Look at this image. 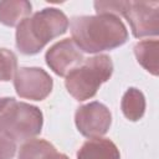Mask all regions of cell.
Here are the masks:
<instances>
[{
    "instance_id": "1",
    "label": "cell",
    "mask_w": 159,
    "mask_h": 159,
    "mask_svg": "<svg viewBox=\"0 0 159 159\" xmlns=\"http://www.w3.org/2000/svg\"><path fill=\"white\" fill-rule=\"evenodd\" d=\"M71 35L76 46L87 53L113 50L128 40V31L122 20L109 14L72 17Z\"/></svg>"
},
{
    "instance_id": "2",
    "label": "cell",
    "mask_w": 159,
    "mask_h": 159,
    "mask_svg": "<svg viewBox=\"0 0 159 159\" xmlns=\"http://www.w3.org/2000/svg\"><path fill=\"white\" fill-rule=\"evenodd\" d=\"M68 19L56 7H45L16 26V47L24 55L39 53L51 40L63 35Z\"/></svg>"
},
{
    "instance_id": "3",
    "label": "cell",
    "mask_w": 159,
    "mask_h": 159,
    "mask_svg": "<svg viewBox=\"0 0 159 159\" xmlns=\"http://www.w3.org/2000/svg\"><path fill=\"white\" fill-rule=\"evenodd\" d=\"M43 116L39 107L17 102L12 97L0 98V133L17 140H29L41 133Z\"/></svg>"
},
{
    "instance_id": "4",
    "label": "cell",
    "mask_w": 159,
    "mask_h": 159,
    "mask_svg": "<svg viewBox=\"0 0 159 159\" xmlns=\"http://www.w3.org/2000/svg\"><path fill=\"white\" fill-rule=\"evenodd\" d=\"M113 73V62L108 55H96L83 60L65 80L68 93L82 102L96 96L101 84L107 82Z\"/></svg>"
},
{
    "instance_id": "5",
    "label": "cell",
    "mask_w": 159,
    "mask_h": 159,
    "mask_svg": "<svg viewBox=\"0 0 159 159\" xmlns=\"http://www.w3.org/2000/svg\"><path fill=\"white\" fill-rule=\"evenodd\" d=\"M123 16L130 25L134 37L157 36L159 34L158 1H127Z\"/></svg>"
},
{
    "instance_id": "6",
    "label": "cell",
    "mask_w": 159,
    "mask_h": 159,
    "mask_svg": "<svg viewBox=\"0 0 159 159\" xmlns=\"http://www.w3.org/2000/svg\"><path fill=\"white\" fill-rule=\"evenodd\" d=\"M14 87L21 98L42 101L51 93L53 81L40 67H21L14 76Z\"/></svg>"
},
{
    "instance_id": "7",
    "label": "cell",
    "mask_w": 159,
    "mask_h": 159,
    "mask_svg": "<svg viewBox=\"0 0 159 159\" xmlns=\"http://www.w3.org/2000/svg\"><path fill=\"white\" fill-rule=\"evenodd\" d=\"M75 123L83 137L89 139L101 138L108 132L112 124V114L103 103L94 101L77 108Z\"/></svg>"
},
{
    "instance_id": "8",
    "label": "cell",
    "mask_w": 159,
    "mask_h": 159,
    "mask_svg": "<svg viewBox=\"0 0 159 159\" xmlns=\"http://www.w3.org/2000/svg\"><path fill=\"white\" fill-rule=\"evenodd\" d=\"M47 66L57 76H67L83 62V53L72 39H65L52 45L45 55Z\"/></svg>"
},
{
    "instance_id": "9",
    "label": "cell",
    "mask_w": 159,
    "mask_h": 159,
    "mask_svg": "<svg viewBox=\"0 0 159 159\" xmlns=\"http://www.w3.org/2000/svg\"><path fill=\"white\" fill-rule=\"evenodd\" d=\"M77 159H120L117 145L107 138H92L82 144Z\"/></svg>"
},
{
    "instance_id": "10",
    "label": "cell",
    "mask_w": 159,
    "mask_h": 159,
    "mask_svg": "<svg viewBox=\"0 0 159 159\" xmlns=\"http://www.w3.org/2000/svg\"><path fill=\"white\" fill-rule=\"evenodd\" d=\"M31 2L26 0L0 1V22L5 26H17L24 19L30 17Z\"/></svg>"
},
{
    "instance_id": "11",
    "label": "cell",
    "mask_w": 159,
    "mask_h": 159,
    "mask_svg": "<svg viewBox=\"0 0 159 159\" xmlns=\"http://www.w3.org/2000/svg\"><path fill=\"white\" fill-rule=\"evenodd\" d=\"M158 40H142L134 46V55L138 63L149 73L158 76Z\"/></svg>"
},
{
    "instance_id": "12",
    "label": "cell",
    "mask_w": 159,
    "mask_h": 159,
    "mask_svg": "<svg viewBox=\"0 0 159 159\" xmlns=\"http://www.w3.org/2000/svg\"><path fill=\"white\" fill-rule=\"evenodd\" d=\"M120 108L124 117L132 122L142 119L145 112V97L135 87H130L125 91L122 97Z\"/></svg>"
},
{
    "instance_id": "13",
    "label": "cell",
    "mask_w": 159,
    "mask_h": 159,
    "mask_svg": "<svg viewBox=\"0 0 159 159\" xmlns=\"http://www.w3.org/2000/svg\"><path fill=\"white\" fill-rule=\"evenodd\" d=\"M55 147L45 139H29L19 150L17 159H43Z\"/></svg>"
},
{
    "instance_id": "14",
    "label": "cell",
    "mask_w": 159,
    "mask_h": 159,
    "mask_svg": "<svg viewBox=\"0 0 159 159\" xmlns=\"http://www.w3.org/2000/svg\"><path fill=\"white\" fill-rule=\"evenodd\" d=\"M16 71H17L16 55L7 48H0V81L7 82L12 80Z\"/></svg>"
},
{
    "instance_id": "15",
    "label": "cell",
    "mask_w": 159,
    "mask_h": 159,
    "mask_svg": "<svg viewBox=\"0 0 159 159\" xmlns=\"http://www.w3.org/2000/svg\"><path fill=\"white\" fill-rule=\"evenodd\" d=\"M127 1L109 0V1H94V9L97 14H109L114 16H123Z\"/></svg>"
},
{
    "instance_id": "16",
    "label": "cell",
    "mask_w": 159,
    "mask_h": 159,
    "mask_svg": "<svg viewBox=\"0 0 159 159\" xmlns=\"http://www.w3.org/2000/svg\"><path fill=\"white\" fill-rule=\"evenodd\" d=\"M16 153V142L9 135L0 133V159H11Z\"/></svg>"
},
{
    "instance_id": "17",
    "label": "cell",
    "mask_w": 159,
    "mask_h": 159,
    "mask_svg": "<svg viewBox=\"0 0 159 159\" xmlns=\"http://www.w3.org/2000/svg\"><path fill=\"white\" fill-rule=\"evenodd\" d=\"M43 159H70L66 154H63V153H58L57 150H56V148L53 149V150H51Z\"/></svg>"
}]
</instances>
